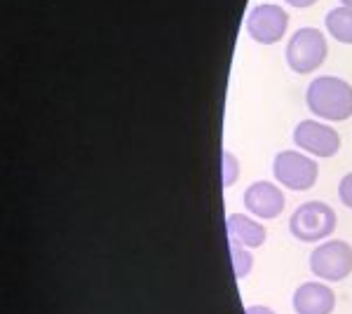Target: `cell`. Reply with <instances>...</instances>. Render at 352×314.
Segmentation results:
<instances>
[{
	"instance_id": "9a60e30c",
	"label": "cell",
	"mask_w": 352,
	"mask_h": 314,
	"mask_svg": "<svg viewBox=\"0 0 352 314\" xmlns=\"http://www.w3.org/2000/svg\"><path fill=\"white\" fill-rule=\"evenodd\" d=\"M287 5H292V8L296 10H303V8H310V5H315L317 0H285Z\"/></svg>"
},
{
	"instance_id": "5bb4252c",
	"label": "cell",
	"mask_w": 352,
	"mask_h": 314,
	"mask_svg": "<svg viewBox=\"0 0 352 314\" xmlns=\"http://www.w3.org/2000/svg\"><path fill=\"white\" fill-rule=\"evenodd\" d=\"M338 199L343 202V207L352 209V171L340 179V183H338Z\"/></svg>"
},
{
	"instance_id": "7a4b0ae2",
	"label": "cell",
	"mask_w": 352,
	"mask_h": 314,
	"mask_svg": "<svg viewBox=\"0 0 352 314\" xmlns=\"http://www.w3.org/2000/svg\"><path fill=\"white\" fill-rule=\"evenodd\" d=\"M329 45H327V36L320 31V28H298L296 33L289 40L285 56L287 64L294 73L298 76H308V73L317 71L327 59Z\"/></svg>"
},
{
	"instance_id": "8992f818",
	"label": "cell",
	"mask_w": 352,
	"mask_h": 314,
	"mask_svg": "<svg viewBox=\"0 0 352 314\" xmlns=\"http://www.w3.org/2000/svg\"><path fill=\"white\" fill-rule=\"evenodd\" d=\"M294 144L312 157H333L340 150V136L324 122L303 120L294 129Z\"/></svg>"
},
{
	"instance_id": "4fadbf2b",
	"label": "cell",
	"mask_w": 352,
	"mask_h": 314,
	"mask_svg": "<svg viewBox=\"0 0 352 314\" xmlns=\"http://www.w3.org/2000/svg\"><path fill=\"white\" fill-rule=\"evenodd\" d=\"M223 186L230 188L232 183H237V179H240V164H237V157L232 155L230 150H223Z\"/></svg>"
},
{
	"instance_id": "3957f363",
	"label": "cell",
	"mask_w": 352,
	"mask_h": 314,
	"mask_svg": "<svg viewBox=\"0 0 352 314\" xmlns=\"http://www.w3.org/2000/svg\"><path fill=\"white\" fill-rule=\"evenodd\" d=\"M336 211L324 202H305L289 218V230L298 242H322L336 230Z\"/></svg>"
},
{
	"instance_id": "ba28073f",
	"label": "cell",
	"mask_w": 352,
	"mask_h": 314,
	"mask_svg": "<svg viewBox=\"0 0 352 314\" xmlns=\"http://www.w3.org/2000/svg\"><path fill=\"white\" fill-rule=\"evenodd\" d=\"M242 202L254 218L272 221L285 211V192L270 181H256L244 190Z\"/></svg>"
},
{
	"instance_id": "2e32d148",
	"label": "cell",
	"mask_w": 352,
	"mask_h": 314,
	"mask_svg": "<svg viewBox=\"0 0 352 314\" xmlns=\"http://www.w3.org/2000/svg\"><path fill=\"white\" fill-rule=\"evenodd\" d=\"M247 314H275V312H272L270 307H265V305H249Z\"/></svg>"
},
{
	"instance_id": "52a82bcc",
	"label": "cell",
	"mask_w": 352,
	"mask_h": 314,
	"mask_svg": "<svg viewBox=\"0 0 352 314\" xmlns=\"http://www.w3.org/2000/svg\"><path fill=\"white\" fill-rule=\"evenodd\" d=\"M287 26H289V14L280 5L261 3L247 16V33L261 45L280 43L287 33Z\"/></svg>"
},
{
	"instance_id": "30bf717a",
	"label": "cell",
	"mask_w": 352,
	"mask_h": 314,
	"mask_svg": "<svg viewBox=\"0 0 352 314\" xmlns=\"http://www.w3.org/2000/svg\"><path fill=\"white\" fill-rule=\"evenodd\" d=\"M226 227H228L230 239H237V242H242L244 247H249V249L263 247L265 237H268L265 227L261 225L258 221L249 218V216H244V214H230L228 218H226Z\"/></svg>"
},
{
	"instance_id": "5b68a950",
	"label": "cell",
	"mask_w": 352,
	"mask_h": 314,
	"mask_svg": "<svg viewBox=\"0 0 352 314\" xmlns=\"http://www.w3.org/2000/svg\"><path fill=\"white\" fill-rule=\"evenodd\" d=\"M272 176L280 186L289 188V190H310L317 183L320 176V167L312 157L298 150H282L277 153L275 162H272Z\"/></svg>"
},
{
	"instance_id": "7c38bea8",
	"label": "cell",
	"mask_w": 352,
	"mask_h": 314,
	"mask_svg": "<svg viewBox=\"0 0 352 314\" xmlns=\"http://www.w3.org/2000/svg\"><path fill=\"white\" fill-rule=\"evenodd\" d=\"M230 262H232V275H235V279L247 277L254 265V256L249 247H244L237 239H230Z\"/></svg>"
},
{
	"instance_id": "277c9868",
	"label": "cell",
	"mask_w": 352,
	"mask_h": 314,
	"mask_svg": "<svg viewBox=\"0 0 352 314\" xmlns=\"http://www.w3.org/2000/svg\"><path fill=\"white\" fill-rule=\"evenodd\" d=\"M310 270L322 282L336 284L352 275V247L343 239H329L310 254Z\"/></svg>"
},
{
	"instance_id": "9c48e42d",
	"label": "cell",
	"mask_w": 352,
	"mask_h": 314,
	"mask_svg": "<svg viewBox=\"0 0 352 314\" xmlns=\"http://www.w3.org/2000/svg\"><path fill=\"white\" fill-rule=\"evenodd\" d=\"M336 307V293L322 282H305L294 291L296 314H331Z\"/></svg>"
},
{
	"instance_id": "8fae6325",
	"label": "cell",
	"mask_w": 352,
	"mask_h": 314,
	"mask_svg": "<svg viewBox=\"0 0 352 314\" xmlns=\"http://www.w3.org/2000/svg\"><path fill=\"white\" fill-rule=\"evenodd\" d=\"M327 31L333 40L343 45H352V8H333L329 10L327 19Z\"/></svg>"
},
{
	"instance_id": "6da1fadb",
	"label": "cell",
	"mask_w": 352,
	"mask_h": 314,
	"mask_svg": "<svg viewBox=\"0 0 352 314\" xmlns=\"http://www.w3.org/2000/svg\"><path fill=\"white\" fill-rule=\"evenodd\" d=\"M305 104L320 120L343 122L352 117V85L336 76H320L305 89Z\"/></svg>"
},
{
	"instance_id": "e0dca14e",
	"label": "cell",
	"mask_w": 352,
	"mask_h": 314,
	"mask_svg": "<svg viewBox=\"0 0 352 314\" xmlns=\"http://www.w3.org/2000/svg\"><path fill=\"white\" fill-rule=\"evenodd\" d=\"M340 3H343L345 8H352V0H340Z\"/></svg>"
}]
</instances>
